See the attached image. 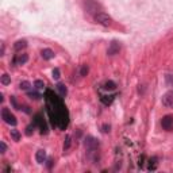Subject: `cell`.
<instances>
[{
	"label": "cell",
	"instance_id": "cell-5",
	"mask_svg": "<svg viewBox=\"0 0 173 173\" xmlns=\"http://www.w3.org/2000/svg\"><path fill=\"white\" fill-rule=\"evenodd\" d=\"M29 61V55L26 53H22V54H16L12 60L14 65H24V64Z\"/></svg>",
	"mask_w": 173,
	"mask_h": 173
},
{
	"label": "cell",
	"instance_id": "cell-1",
	"mask_svg": "<svg viewBox=\"0 0 173 173\" xmlns=\"http://www.w3.org/2000/svg\"><path fill=\"white\" fill-rule=\"evenodd\" d=\"M46 104H47V112H49V116L52 119V123L54 126H58L60 129H65L69 123V115L62 100L55 96L52 91H47Z\"/></svg>",
	"mask_w": 173,
	"mask_h": 173
},
{
	"label": "cell",
	"instance_id": "cell-14",
	"mask_svg": "<svg viewBox=\"0 0 173 173\" xmlns=\"http://www.w3.org/2000/svg\"><path fill=\"white\" fill-rule=\"evenodd\" d=\"M114 95H111V96H102L100 97V100H102V103L103 104H105V105H108V104H111V102L114 100Z\"/></svg>",
	"mask_w": 173,
	"mask_h": 173
},
{
	"label": "cell",
	"instance_id": "cell-26",
	"mask_svg": "<svg viewBox=\"0 0 173 173\" xmlns=\"http://www.w3.org/2000/svg\"><path fill=\"white\" fill-rule=\"evenodd\" d=\"M29 95H30V96H31V99H39V97H41L39 95H38V93H35V92H30Z\"/></svg>",
	"mask_w": 173,
	"mask_h": 173
},
{
	"label": "cell",
	"instance_id": "cell-21",
	"mask_svg": "<svg viewBox=\"0 0 173 173\" xmlns=\"http://www.w3.org/2000/svg\"><path fill=\"white\" fill-rule=\"evenodd\" d=\"M60 76H61V73H60V69H58V68H55L54 71H53V79H54V80H58V79H60Z\"/></svg>",
	"mask_w": 173,
	"mask_h": 173
},
{
	"label": "cell",
	"instance_id": "cell-7",
	"mask_svg": "<svg viewBox=\"0 0 173 173\" xmlns=\"http://www.w3.org/2000/svg\"><path fill=\"white\" fill-rule=\"evenodd\" d=\"M162 104L165 107L173 108V92H168L162 96Z\"/></svg>",
	"mask_w": 173,
	"mask_h": 173
},
{
	"label": "cell",
	"instance_id": "cell-13",
	"mask_svg": "<svg viewBox=\"0 0 173 173\" xmlns=\"http://www.w3.org/2000/svg\"><path fill=\"white\" fill-rule=\"evenodd\" d=\"M103 88H104L105 91H114V89L116 88V84H115L114 81H111V80H108V81H105V83H104Z\"/></svg>",
	"mask_w": 173,
	"mask_h": 173
},
{
	"label": "cell",
	"instance_id": "cell-22",
	"mask_svg": "<svg viewBox=\"0 0 173 173\" xmlns=\"http://www.w3.org/2000/svg\"><path fill=\"white\" fill-rule=\"evenodd\" d=\"M19 86H20V89H29L30 88V83L29 81H22L20 84H19Z\"/></svg>",
	"mask_w": 173,
	"mask_h": 173
},
{
	"label": "cell",
	"instance_id": "cell-4",
	"mask_svg": "<svg viewBox=\"0 0 173 173\" xmlns=\"http://www.w3.org/2000/svg\"><path fill=\"white\" fill-rule=\"evenodd\" d=\"M161 126L166 131H173V115H166L161 121Z\"/></svg>",
	"mask_w": 173,
	"mask_h": 173
},
{
	"label": "cell",
	"instance_id": "cell-11",
	"mask_svg": "<svg viewBox=\"0 0 173 173\" xmlns=\"http://www.w3.org/2000/svg\"><path fill=\"white\" fill-rule=\"evenodd\" d=\"M35 160L38 164H43L46 161V152L45 150H38L37 154H35Z\"/></svg>",
	"mask_w": 173,
	"mask_h": 173
},
{
	"label": "cell",
	"instance_id": "cell-9",
	"mask_svg": "<svg viewBox=\"0 0 173 173\" xmlns=\"http://www.w3.org/2000/svg\"><path fill=\"white\" fill-rule=\"evenodd\" d=\"M85 146L88 147L89 150H95L97 146H99V142H97L95 138H92V137H88V138L85 139Z\"/></svg>",
	"mask_w": 173,
	"mask_h": 173
},
{
	"label": "cell",
	"instance_id": "cell-8",
	"mask_svg": "<svg viewBox=\"0 0 173 173\" xmlns=\"http://www.w3.org/2000/svg\"><path fill=\"white\" fill-rule=\"evenodd\" d=\"M34 123H35V124H39V129H41V133H42V134H46V133H47L46 123H45V121H43L42 118H41V115H37V116H35Z\"/></svg>",
	"mask_w": 173,
	"mask_h": 173
},
{
	"label": "cell",
	"instance_id": "cell-19",
	"mask_svg": "<svg viewBox=\"0 0 173 173\" xmlns=\"http://www.w3.org/2000/svg\"><path fill=\"white\" fill-rule=\"evenodd\" d=\"M69 147H71V137H66V138H65V143H64V152L68 150Z\"/></svg>",
	"mask_w": 173,
	"mask_h": 173
},
{
	"label": "cell",
	"instance_id": "cell-3",
	"mask_svg": "<svg viewBox=\"0 0 173 173\" xmlns=\"http://www.w3.org/2000/svg\"><path fill=\"white\" fill-rule=\"evenodd\" d=\"M2 118H3V121H4L5 123L11 124V126H15V124L18 123L15 115L11 114V111L8 110V108H3V110H2Z\"/></svg>",
	"mask_w": 173,
	"mask_h": 173
},
{
	"label": "cell",
	"instance_id": "cell-27",
	"mask_svg": "<svg viewBox=\"0 0 173 173\" xmlns=\"http://www.w3.org/2000/svg\"><path fill=\"white\" fill-rule=\"evenodd\" d=\"M102 129H103V133H108L111 127H110V124H104V126H103Z\"/></svg>",
	"mask_w": 173,
	"mask_h": 173
},
{
	"label": "cell",
	"instance_id": "cell-16",
	"mask_svg": "<svg viewBox=\"0 0 173 173\" xmlns=\"http://www.w3.org/2000/svg\"><path fill=\"white\" fill-rule=\"evenodd\" d=\"M2 84L3 85H8V84H11V77L8 76L7 73H4L2 76Z\"/></svg>",
	"mask_w": 173,
	"mask_h": 173
},
{
	"label": "cell",
	"instance_id": "cell-17",
	"mask_svg": "<svg viewBox=\"0 0 173 173\" xmlns=\"http://www.w3.org/2000/svg\"><path fill=\"white\" fill-rule=\"evenodd\" d=\"M11 137H12L14 141H19L20 139V133L16 129H14V130H11Z\"/></svg>",
	"mask_w": 173,
	"mask_h": 173
},
{
	"label": "cell",
	"instance_id": "cell-24",
	"mask_svg": "<svg viewBox=\"0 0 173 173\" xmlns=\"http://www.w3.org/2000/svg\"><path fill=\"white\" fill-rule=\"evenodd\" d=\"M11 104L14 105V108H16V110H20V108H19V105H18V103H16L15 96H11Z\"/></svg>",
	"mask_w": 173,
	"mask_h": 173
},
{
	"label": "cell",
	"instance_id": "cell-18",
	"mask_svg": "<svg viewBox=\"0 0 173 173\" xmlns=\"http://www.w3.org/2000/svg\"><path fill=\"white\" fill-rule=\"evenodd\" d=\"M34 86H35L37 89H42V88H45V83L42 81V80H35Z\"/></svg>",
	"mask_w": 173,
	"mask_h": 173
},
{
	"label": "cell",
	"instance_id": "cell-25",
	"mask_svg": "<svg viewBox=\"0 0 173 173\" xmlns=\"http://www.w3.org/2000/svg\"><path fill=\"white\" fill-rule=\"evenodd\" d=\"M0 147H2V153H3V154H4V153L7 152V145H5L4 142L2 141V142H0Z\"/></svg>",
	"mask_w": 173,
	"mask_h": 173
},
{
	"label": "cell",
	"instance_id": "cell-23",
	"mask_svg": "<svg viewBox=\"0 0 173 173\" xmlns=\"http://www.w3.org/2000/svg\"><path fill=\"white\" fill-rule=\"evenodd\" d=\"M35 126H37V124H31V126H29V127H27V130H26V134H27V135H31V133H33V131H34V129H35Z\"/></svg>",
	"mask_w": 173,
	"mask_h": 173
},
{
	"label": "cell",
	"instance_id": "cell-6",
	"mask_svg": "<svg viewBox=\"0 0 173 173\" xmlns=\"http://www.w3.org/2000/svg\"><path fill=\"white\" fill-rule=\"evenodd\" d=\"M119 52H121V43L116 42V41H112V42L110 43L108 50H107V54L108 55H115V54H118Z\"/></svg>",
	"mask_w": 173,
	"mask_h": 173
},
{
	"label": "cell",
	"instance_id": "cell-20",
	"mask_svg": "<svg viewBox=\"0 0 173 173\" xmlns=\"http://www.w3.org/2000/svg\"><path fill=\"white\" fill-rule=\"evenodd\" d=\"M88 66L86 65H83L81 66V69H80V76H86V73H88Z\"/></svg>",
	"mask_w": 173,
	"mask_h": 173
},
{
	"label": "cell",
	"instance_id": "cell-10",
	"mask_svg": "<svg viewBox=\"0 0 173 173\" xmlns=\"http://www.w3.org/2000/svg\"><path fill=\"white\" fill-rule=\"evenodd\" d=\"M41 55H42L43 60L49 61V60H52V58H54V52H53L52 49H43L42 52H41Z\"/></svg>",
	"mask_w": 173,
	"mask_h": 173
},
{
	"label": "cell",
	"instance_id": "cell-12",
	"mask_svg": "<svg viewBox=\"0 0 173 173\" xmlns=\"http://www.w3.org/2000/svg\"><path fill=\"white\" fill-rule=\"evenodd\" d=\"M27 46V42L24 39H20V41H18L15 45H14V49L16 50V52H19V50H22V49H24V47Z\"/></svg>",
	"mask_w": 173,
	"mask_h": 173
},
{
	"label": "cell",
	"instance_id": "cell-15",
	"mask_svg": "<svg viewBox=\"0 0 173 173\" xmlns=\"http://www.w3.org/2000/svg\"><path fill=\"white\" fill-rule=\"evenodd\" d=\"M57 91L60 92V95H61L62 97L65 96L66 93H68V89H66V86L64 85V84H57Z\"/></svg>",
	"mask_w": 173,
	"mask_h": 173
},
{
	"label": "cell",
	"instance_id": "cell-2",
	"mask_svg": "<svg viewBox=\"0 0 173 173\" xmlns=\"http://www.w3.org/2000/svg\"><path fill=\"white\" fill-rule=\"evenodd\" d=\"M95 20L99 24H102V26H111L112 24V19H111V16H108L107 14L104 12H97L95 14Z\"/></svg>",
	"mask_w": 173,
	"mask_h": 173
}]
</instances>
